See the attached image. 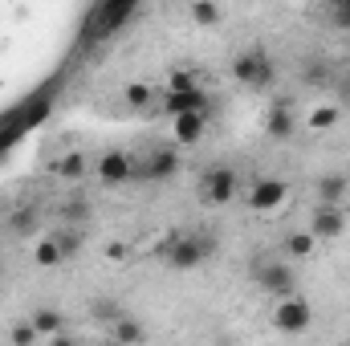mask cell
I'll use <instances>...</instances> for the list:
<instances>
[{"label": "cell", "mask_w": 350, "mask_h": 346, "mask_svg": "<svg viewBox=\"0 0 350 346\" xmlns=\"http://www.w3.org/2000/svg\"><path fill=\"white\" fill-rule=\"evenodd\" d=\"M163 110L172 118H183V114H208V94L200 86H167L163 94Z\"/></svg>", "instance_id": "8"}, {"label": "cell", "mask_w": 350, "mask_h": 346, "mask_svg": "<svg viewBox=\"0 0 350 346\" xmlns=\"http://www.w3.org/2000/svg\"><path fill=\"white\" fill-rule=\"evenodd\" d=\"M350 191V179L342 172H326L318 183H314V196H318V208H338L342 196Z\"/></svg>", "instance_id": "12"}, {"label": "cell", "mask_w": 350, "mask_h": 346, "mask_svg": "<svg viewBox=\"0 0 350 346\" xmlns=\"http://www.w3.org/2000/svg\"><path fill=\"white\" fill-rule=\"evenodd\" d=\"M249 277L261 285V293H269L273 302H285V297H297V273H293V265L281 257H253L249 265Z\"/></svg>", "instance_id": "3"}, {"label": "cell", "mask_w": 350, "mask_h": 346, "mask_svg": "<svg viewBox=\"0 0 350 346\" xmlns=\"http://www.w3.org/2000/svg\"><path fill=\"white\" fill-rule=\"evenodd\" d=\"M293 131H297V118H293L289 102H285V98H277V102H273V110H269V118H265V135H269V139H277V143H285V139H293Z\"/></svg>", "instance_id": "11"}, {"label": "cell", "mask_w": 350, "mask_h": 346, "mask_svg": "<svg viewBox=\"0 0 350 346\" xmlns=\"http://www.w3.org/2000/svg\"><path fill=\"white\" fill-rule=\"evenodd\" d=\"M232 78L249 90H269L277 82V66H273V57H269L265 49H245V53H237V62H232Z\"/></svg>", "instance_id": "4"}, {"label": "cell", "mask_w": 350, "mask_h": 346, "mask_svg": "<svg viewBox=\"0 0 350 346\" xmlns=\"http://www.w3.org/2000/svg\"><path fill=\"white\" fill-rule=\"evenodd\" d=\"M29 322H33V330H37L41 338H57V334H66V318H62L53 306H41Z\"/></svg>", "instance_id": "15"}, {"label": "cell", "mask_w": 350, "mask_h": 346, "mask_svg": "<svg viewBox=\"0 0 350 346\" xmlns=\"http://www.w3.org/2000/svg\"><path fill=\"white\" fill-rule=\"evenodd\" d=\"M191 21H196V25H216V21H220V4L196 0V4H191Z\"/></svg>", "instance_id": "22"}, {"label": "cell", "mask_w": 350, "mask_h": 346, "mask_svg": "<svg viewBox=\"0 0 350 346\" xmlns=\"http://www.w3.org/2000/svg\"><path fill=\"white\" fill-rule=\"evenodd\" d=\"M57 172L66 175V179H82V175H86V155H66Z\"/></svg>", "instance_id": "24"}, {"label": "cell", "mask_w": 350, "mask_h": 346, "mask_svg": "<svg viewBox=\"0 0 350 346\" xmlns=\"http://www.w3.org/2000/svg\"><path fill=\"white\" fill-rule=\"evenodd\" d=\"M237 191H241V179H237L232 168H208L204 179H200V200H204L208 208H224V204H232Z\"/></svg>", "instance_id": "6"}, {"label": "cell", "mask_w": 350, "mask_h": 346, "mask_svg": "<svg viewBox=\"0 0 350 346\" xmlns=\"http://www.w3.org/2000/svg\"><path fill=\"white\" fill-rule=\"evenodd\" d=\"M347 66H350V62H347Z\"/></svg>", "instance_id": "28"}, {"label": "cell", "mask_w": 350, "mask_h": 346, "mask_svg": "<svg viewBox=\"0 0 350 346\" xmlns=\"http://www.w3.org/2000/svg\"><path fill=\"white\" fill-rule=\"evenodd\" d=\"M314 245H318V241H314L310 232H289V237H285V261H306L314 253Z\"/></svg>", "instance_id": "17"}, {"label": "cell", "mask_w": 350, "mask_h": 346, "mask_svg": "<svg viewBox=\"0 0 350 346\" xmlns=\"http://www.w3.org/2000/svg\"><path fill=\"white\" fill-rule=\"evenodd\" d=\"M62 261H66V253H62L57 237H41V241H37V265L53 269V265H62Z\"/></svg>", "instance_id": "19"}, {"label": "cell", "mask_w": 350, "mask_h": 346, "mask_svg": "<svg viewBox=\"0 0 350 346\" xmlns=\"http://www.w3.org/2000/svg\"><path fill=\"white\" fill-rule=\"evenodd\" d=\"M326 21H330L338 33H350V0H334V4H326Z\"/></svg>", "instance_id": "21"}, {"label": "cell", "mask_w": 350, "mask_h": 346, "mask_svg": "<svg viewBox=\"0 0 350 346\" xmlns=\"http://www.w3.org/2000/svg\"><path fill=\"white\" fill-rule=\"evenodd\" d=\"M306 232H310L314 241H338V237L347 232V216H342V208H318Z\"/></svg>", "instance_id": "10"}, {"label": "cell", "mask_w": 350, "mask_h": 346, "mask_svg": "<svg viewBox=\"0 0 350 346\" xmlns=\"http://www.w3.org/2000/svg\"><path fill=\"white\" fill-rule=\"evenodd\" d=\"M212 253H216V237L212 232H172L167 245H163V261L172 269H179V273L208 265Z\"/></svg>", "instance_id": "2"}, {"label": "cell", "mask_w": 350, "mask_h": 346, "mask_svg": "<svg viewBox=\"0 0 350 346\" xmlns=\"http://www.w3.org/2000/svg\"><path fill=\"white\" fill-rule=\"evenodd\" d=\"M139 16V4L135 0H102V4H94L86 12V21H82V33H78V45L90 49V45H102V41H110L126 21H135Z\"/></svg>", "instance_id": "1"}, {"label": "cell", "mask_w": 350, "mask_h": 346, "mask_svg": "<svg viewBox=\"0 0 350 346\" xmlns=\"http://www.w3.org/2000/svg\"><path fill=\"white\" fill-rule=\"evenodd\" d=\"M33 224H37V212H33V208H25V212L12 216V228H16V232H33Z\"/></svg>", "instance_id": "26"}, {"label": "cell", "mask_w": 350, "mask_h": 346, "mask_svg": "<svg viewBox=\"0 0 350 346\" xmlns=\"http://www.w3.org/2000/svg\"><path fill=\"white\" fill-rule=\"evenodd\" d=\"M110 338H114L118 346H139L143 338H147V330H143V326H139L135 318H126V314H122V318H118V322L110 326Z\"/></svg>", "instance_id": "16"}, {"label": "cell", "mask_w": 350, "mask_h": 346, "mask_svg": "<svg viewBox=\"0 0 350 346\" xmlns=\"http://www.w3.org/2000/svg\"><path fill=\"white\" fill-rule=\"evenodd\" d=\"M338 122V106H318L310 118H306V131H330Z\"/></svg>", "instance_id": "20"}, {"label": "cell", "mask_w": 350, "mask_h": 346, "mask_svg": "<svg viewBox=\"0 0 350 346\" xmlns=\"http://www.w3.org/2000/svg\"><path fill=\"white\" fill-rule=\"evenodd\" d=\"M175 172H179V155H175V147H155V151H147L143 159H135V175H131V179L163 183V179H172Z\"/></svg>", "instance_id": "7"}, {"label": "cell", "mask_w": 350, "mask_h": 346, "mask_svg": "<svg viewBox=\"0 0 350 346\" xmlns=\"http://www.w3.org/2000/svg\"><path fill=\"white\" fill-rule=\"evenodd\" d=\"M37 338H41V334L33 330V322H16V326L8 330V343H12V346H33Z\"/></svg>", "instance_id": "23"}, {"label": "cell", "mask_w": 350, "mask_h": 346, "mask_svg": "<svg viewBox=\"0 0 350 346\" xmlns=\"http://www.w3.org/2000/svg\"><path fill=\"white\" fill-rule=\"evenodd\" d=\"M314 326V306L297 293V297H285V302H277L273 306V330L277 334H285V338H297V334H306Z\"/></svg>", "instance_id": "5"}, {"label": "cell", "mask_w": 350, "mask_h": 346, "mask_svg": "<svg viewBox=\"0 0 350 346\" xmlns=\"http://www.w3.org/2000/svg\"><path fill=\"white\" fill-rule=\"evenodd\" d=\"M301 82H306V86H334V82H338V74H334L326 62H310V66L301 70Z\"/></svg>", "instance_id": "18"}, {"label": "cell", "mask_w": 350, "mask_h": 346, "mask_svg": "<svg viewBox=\"0 0 350 346\" xmlns=\"http://www.w3.org/2000/svg\"><path fill=\"white\" fill-rule=\"evenodd\" d=\"M98 175H102V183H126L135 175V159L126 151H106L98 159Z\"/></svg>", "instance_id": "13"}, {"label": "cell", "mask_w": 350, "mask_h": 346, "mask_svg": "<svg viewBox=\"0 0 350 346\" xmlns=\"http://www.w3.org/2000/svg\"><path fill=\"white\" fill-rule=\"evenodd\" d=\"M49 346H78L70 334H57V338H49Z\"/></svg>", "instance_id": "27"}, {"label": "cell", "mask_w": 350, "mask_h": 346, "mask_svg": "<svg viewBox=\"0 0 350 346\" xmlns=\"http://www.w3.org/2000/svg\"><path fill=\"white\" fill-rule=\"evenodd\" d=\"M204 131H208V114H183V118H175V143L179 147H196L204 139Z\"/></svg>", "instance_id": "14"}, {"label": "cell", "mask_w": 350, "mask_h": 346, "mask_svg": "<svg viewBox=\"0 0 350 346\" xmlns=\"http://www.w3.org/2000/svg\"><path fill=\"white\" fill-rule=\"evenodd\" d=\"M151 98H155L151 86H126V102H131V106H147Z\"/></svg>", "instance_id": "25"}, {"label": "cell", "mask_w": 350, "mask_h": 346, "mask_svg": "<svg viewBox=\"0 0 350 346\" xmlns=\"http://www.w3.org/2000/svg\"><path fill=\"white\" fill-rule=\"evenodd\" d=\"M285 196H289V183L285 179H273V175H265V179H257L253 187H249V208L253 212H277L281 204H285Z\"/></svg>", "instance_id": "9"}]
</instances>
